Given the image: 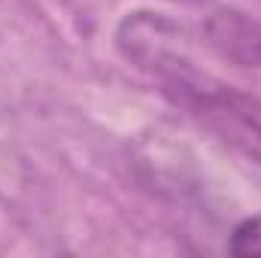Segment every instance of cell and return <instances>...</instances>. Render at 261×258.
Listing matches in <instances>:
<instances>
[{"mask_svg":"<svg viewBox=\"0 0 261 258\" xmlns=\"http://www.w3.org/2000/svg\"><path fill=\"white\" fill-rule=\"evenodd\" d=\"M228 252L237 258L261 255V216H246L234 225L228 237Z\"/></svg>","mask_w":261,"mask_h":258,"instance_id":"obj_3","label":"cell"},{"mask_svg":"<svg viewBox=\"0 0 261 258\" xmlns=\"http://www.w3.org/2000/svg\"><path fill=\"white\" fill-rule=\"evenodd\" d=\"M179 28L164 12L137 9L116 28V49L158 82V91L197 128L261 167V100L200 67L176 46Z\"/></svg>","mask_w":261,"mask_h":258,"instance_id":"obj_1","label":"cell"},{"mask_svg":"<svg viewBox=\"0 0 261 258\" xmlns=\"http://www.w3.org/2000/svg\"><path fill=\"white\" fill-rule=\"evenodd\" d=\"M203 43L237 67H261V21L237 6H216L200 21Z\"/></svg>","mask_w":261,"mask_h":258,"instance_id":"obj_2","label":"cell"}]
</instances>
